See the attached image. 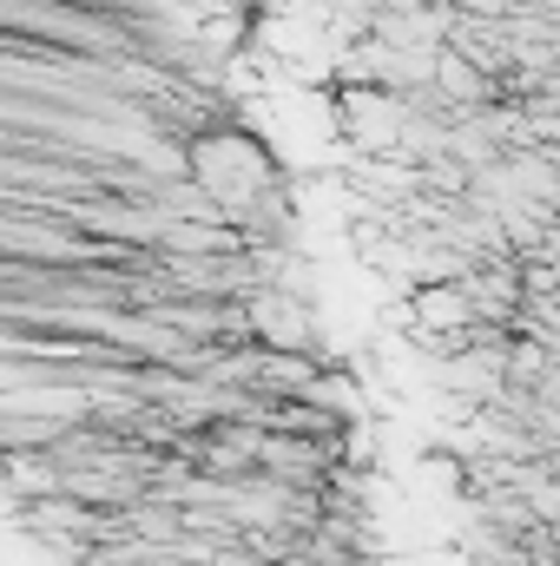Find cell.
I'll list each match as a JSON object with an SVG mask.
<instances>
[{
  "label": "cell",
  "instance_id": "obj_1",
  "mask_svg": "<svg viewBox=\"0 0 560 566\" xmlns=\"http://www.w3.org/2000/svg\"><path fill=\"white\" fill-rule=\"evenodd\" d=\"M245 329H251V343H265V349L330 356V349H323V329H317V310L303 303V290H283V283L245 290Z\"/></svg>",
  "mask_w": 560,
  "mask_h": 566
}]
</instances>
